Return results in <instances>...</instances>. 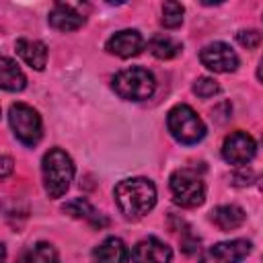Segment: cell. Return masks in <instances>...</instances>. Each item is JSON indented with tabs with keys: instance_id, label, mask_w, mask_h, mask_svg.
Here are the masks:
<instances>
[{
	"instance_id": "6da1fadb",
	"label": "cell",
	"mask_w": 263,
	"mask_h": 263,
	"mask_svg": "<svg viewBox=\"0 0 263 263\" xmlns=\"http://www.w3.org/2000/svg\"><path fill=\"white\" fill-rule=\"evenodd\" d=\"M113 197L121 214L129 220H138L146 216L156 203V187L146 177L123 179L115 185Z\"/></svg>"
},
{
	"instance_id": "7a4b0ae2",
	"label": "cell",
	"mask_w": 263,
	"mask_h": 263,
	"mask_svg": "<svg viewBox=\"0 0 263 263\" xmlns=\"http://www.w3.org/2000/svg\"><path fill=\"white\" fill-rule=\"evenodd\" d=\"M41 175L45 193L53 199L62 197L74 179V162L62 148H51L41 160Z\"/></svg>"
},
{
	"instance_id": "3957f363",
	"label": "cell",
	"mask_w": 263,
	"mask_h": 263,
	"mask_svg": "<svg viewBox=\"0 0 263 263\" xmlns=\"http://www.w3.org/2000/svg\"><path fill=\"white\" fill-rule=\"evenodd\" d=\"M154 76L140 66L125 68L113 76V90L125 101H146L154 95Z\"/></svg>"
},
{
	"instance_id": "277c9868",
	"label": "cell",
	"mask_w": 263,
	"mask_h": 263,
	"mask_svg": "<svg viewBox=\"0 0 263 263\" xmlns=\"http://www.w3.org/2000/svg\"><path fill=\"white\" fill-rule=\"evenodd\" d=\"M166 125L171 136L185 146L197 144L205 136V123L189 105H175L166 115Z\"/></svg>"
},
{
	"instance_id": "5b68a950",
	"label": "cell",
	"mask_w": 263,
	"mask_h": 263,
	"mask_svg": "<svg viewBox=\"0 0 263 263\" xmlns=\"http://www.w3.org/2000/svg\"><path fill=\"white\" fill-rule=\"evenodd\" d=\"M168 187L173 201L181 208H197L205 199V185L193 168H177L168 179Z\"/></svg>"
},
{
	"instance_id": "8992f818",
	"label": "cell",
	"mask_w": 263,
	"mask_h": 263,
	"mask_svg": "<svg viewBox=\"0 0 263 263\" xmlns=\"http://www.w3.org/2000/svg\"><path fill=\"white\" fill-rule=\"evenodd\" d=\"M8 121L10 127L14 132V136L27 144V146H35L41 140L43 134V125H41V117L39 113L27 105V103H12L8 109Z\"/></svg>"
},
{
	"instance_id": "52a82bcc",
	"label": "cell",
	"mask_w": 263,
	"mask_h": 263,
	"mask_svg": "<svg viewBox=\"0 0 263 263\" xmlns=\"http://www.w3.org/2000/svg\"><path fill=\"white\" fill-rule=\"evenodd\" d=\"M199 60L201 64L212 70V72H220V74H226V72H234L238 68V55L236 51L224 43V41H214V43H208L201 51H199Z\"/></svg>"
},
{
	"instance_id": "ba28073f",
	"label": "cell",
	"mask_w": 263,
	"mask_h": 263,
	"mask_svg": "<svg viewBox=\"0 0 263 263\" xmlns=\"http://www.w3.org/2000/svg\"><path fill=\"white\" fill-rule=\"evenodd\" d=\"M255 152H257V144L247 132H232L230 136H226L222 144V156L228 164L242 166L253 160Z\"/></svg>"
},
{
	"instance_id": "9c48e42d",
	"label": "cell",
	"mask_w": 263,
	"mask_h": 263,
	"mask_svg": "<svg viewBox=\"0 0 263 263\" xmlns=\"http://www.w3.org/2000/svg\"><path fill=\"white\" fill-rule=\"evenodd\" d=\"M251 253V242L245 238H234V240H224L214 247H210L199 263H240L247 255Z\"/></svg>"
},
{
	"instance_id": "30bf717a",
	"label": "cell",
	"mask_w": 263,
	"mask_h": 263,
	"mask_svg": "<svg viewBox=\"0 0 263 263\" xmlns=\"http://www.w3.org/2000/svg\"><path fill=\"white\" fill-rule=\"evenodd\" d=\"M107 51L117 58H134L144 49V37L136 29H123L107 39Z\"/></svg>"
},
{
	"instance_id": "8fae6325",
	"label": "cell",
	"mask_w": 263,
	"mask_h": 263,
	"mask_svg": "<svg viewBox=\"0 0 263 263\" xmlns=\"http://www.w3.org/2000/svg\"><path fill=\"white\" fill-rule=\"evenodd\" d=\"M132 259H134V263H171L173 251L166 242H162L154 236H148L134 247Z\"/></svg>"
},
{
	"instance_id": "7c38bea8",
	"label": "cell",
	"mask_w": 263,
	"mask_h": 263,
	"mask_svg": "<svg viewBox=\"0 0 263 263\" xmlns=\"http://www.w3.org/2000/svg\"><path fill=\"white\" fill-rule=\"evenodd\" d=\"M49 25L58 31H76L84 25V16L72 6V4H66V2H55L53 8L49 10Z\"/></svg>"
},
{
	"instance_id": "4fadbf2b",
	"label": "cell",
	"mask_w": 263,
	"mask_h": 263,
	"mask_svg": "<svg viewBox=\"0 0 263 263\" xmlns=\"http://www.w3.org/2000/svg\"><path fill=\"white\" fill-rule=\"evenodd\" d=\"M90 263H129V251L121 238L109 236L92 251Z\"/></svg>"
},
{
	"instance_id": "5bb4252c",
	"label": "cell",
	"mask_w": 263,
	"mask_h": 263,
	"mask_svg": "<svg viewBox=\"0 0 263 263\" xmlns=\"http://www.w3.org/2000/svg\"><path fill=\"white\" fill-rule=\"evenodd\" d=\"M16 53L33 70H43L47 64V47L39 39H29V37L16 39Z\"/></svg>"
},
{
	"instance_id": "9a60e30c",
	"label": "cell",
	"mask_w": 263,
	"mask_h": 263,
	"mask_svg": "<svg viewBox=\"0 0 263 263\" xmlns=\"http://www.w3.org/2000/svg\"><path fill=\"white\" fill-rule=\"evenodd\" d=\"M212 222L220 228V230H234L238 226L245 224V210L240 205H234V203H226V205H218L214 212H212Z\"/></svg>"
},
{
	"instance_id": "2e32d148",
	"label": "cell",
	"mask_w": 263,
	"mask_h": 263,
	"mask_svg": "<svg viewBox=\"0 0 263 263\" xmlns=\"http://www.w3.org/2000/svg\"><path fill=\"white\" fill-rule=\"evenodd\" d=\"M0 84L4 90H10V92H18L27 84V78L18 68V64L6 55L0 58Z\"/></svg>"
},
{
	"instance_id": "e0dca14e",
	"label": "cell",
	"mask_w": 263,
	"mask_h": 263,
	"mask_svg": "<svg viewBox=\"0 0 263 263\" xmlns=\"http://www.w3.org/2000/svg\"><path fill=\"white\" fill-rule=\"evenodd\" d=\"M66 214H70L72 218H80V220H86V222H90L92 226H107V218L101 214V212H97L86 199H72V201H68L64 208H62Z\"/></svg>"
},
{
	"instance_id": "ac0fdd59",
	"label": "cell",
	"mask_w": 263,
	"mask_h": 263,
	"mask_svg": "<svg viewBox=\"0 0 263 263\" xmlns=\"http://www.w3.org/2000/svg\"><path fill=\"white\" fill-rule=\"evenodd\" d=\"M148 49L158 60H171V58H175V55L181 53L183 45H181V41H177L171 35H154L148 41Z\"/></svg>"
},
{
	"instance_id": "d6986e66",
	"label": "cell",
	"mask_w": 263,
	"mask_h": 263,
	"mask_svg": "<svg viewBox=\"0 0 263 263\" xmlns=\"http://www.w3.org/2000/svg\"><path fill=\"white\" fill-rule=\"evenodd\" d=\"M18 263H60V257H58V251L53 245L35 242L18 257Z\"/></svg>"
},
{
	"instance_id": "ffe728a7",
	"label": "cell",
	"mask_w": 263,
	"mask_h": 263,
	"mask_svg": "<svg viewBox=\"0 0 263 263\" xmlns=\"http://www.w3.org/2000/svg\"><path fill=\"white\" fill-rule=\"evenodd\" d=\"M183 6L179 4V2H164L162 4V18H160V23H162V27H166V29H177L181 23H183Z\"/></svg>"
},
{
	"instance_id": "44dd1931",
	"label": "cell",
	"mask_w": 263,
	"mask_h": 263,
	"mask_svg": "<svg viewBox=\"0 0 263 263\" xmlns=\"http://www.w3.org/2000/svg\"><path fill=\"white\" fill-rule=\"evenodd\" d=\"M218 90H220L218 82H216L214 78H210V76H201V78H197L195 84H193V92H195L197 97H201V99H210V97H214Z\"/></svg>"
},
{
	"instance_id": "7402d4cb",
	"label": "cell",
	"mask_w": 263,
	"mask_h": 263,
	"mask_svg": "<svg viewBox=\"0 0 263 263\" xmlns=\"http://www.w3.org/2000/svg\"><path fill=\"white\" fill-rule=\"evenodd\" d=\"M236 39L240 45H245L247 49H253L261 43V35L255 31V29H249V31H238L236 33Z\"/></svg>"
},
{
	"instance_id": "603a6c76",
	"label": "cell",
	"mask_w": 263,
	"mask_h": 263,
	"mask_svg": "<svg viewBox=\"0 0 263 263\" xmlns=\"http://www.w3.org/2000/svg\"><path fill=\"white\" fill-rule=\"evenodd\" d=\"M10 168H12V158L10 156H2V179L8 177Z\"/></svg>"
},
{
	"instance_id": "cb8c5ba5",
	"label": "cell",
	"mask_w": 263,
	"mask_h": 263,
	"mask_svg": "<svg viewBox=\"0 0 263 263\" xmlns=\"http://www.w3.org/2000/svg\"><path fill=\"white\" fill-rule=\"evenodd\" d=\"M257 78L263 82V58L259 60V66H257Z\"/></svg>"
},
{
	"instance_id": "d4e9b609",
	"label": "cell",
	"mask_w": 263,
	"mask_h": 263,
	"mask_svg": "<svg viewBox=\"0 0 263 263\" xmlns=\"http://www.w3.org/2000/svg\"><path fill=\"white\" fill-rule=\"evenodd\" d=\"M259 187H261V193H263V177L259 179Z\"/></svg>"
}]
</instances>
